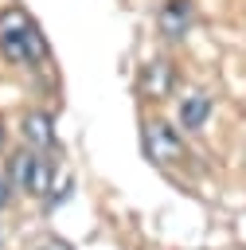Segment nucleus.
I'll use <instances>...</instances> for the list:
<instances>
[{
  "instance_id": "1",
  "label": "nucleus",
  "mask_w": 246,
  "mask_h": 250,
  "mask_svg": "<svg viewBox=\"0 0 246 250\" xmlns=\"http://www.w3.org/2000/svg\"><path fill=\"white\" fill-rule=\"evenodd\" d=\"M0 55L8 62H16V66H35L47 55V43L39 35V23L23 8H16V4H8L0 12Z\"/></svg>"
},
{
  "instance_id": "2",
  "label": "nucleus",
  "mask_w": 246,
  "mask_h": 250,
  "mask_svg": "<svg viewBox=\"0 0 246 250\" xmlns=\"http://www.w3.org/2000/svg\"><path fill=\"white\" fill-rule=\"evenodd\" d=\"M51 180H55V168H51V160L39 152V148H20V152H12V160H8V184L16 188V191H27V195H47L51 191Z\"/></svg>"
},
{
  "instance_id": "3",
  "label": "nucleus",
  "mask_w": 246,
  "mask_h": 250,
  "mask_svg": "<svg viewBox=\"0 0 246 250\" xmlns=\"http://www.w3.org/2000/svg\"><path fill=\"white\" fill-rule=\"evenodd\" d=\"M144 152L156 164H176V160H184V137L164 121H148L144 125Z\"/></svg>"
},
{
  "instance_id": "4",
  "label": "nucleus",
  "mask_w": 246,
  "mask_h": 250,
  "mask_svg": "<svg viewBox=\"0 0 246 250\" xmlns=\"http://www.w3.org/2000/svg\"><path fill=\"white\" fill-rule=\"evenodd\" d=\"M156 23H160L164 39H184L195 23V4L191 0H164L156 12Z\"/></svg>"
},
{
  "instance_id": "5",
  "label": "nucleus",
  "mask_w": 246,
  "mask_h": 250,
  "mask_svg": "<svg viewBox=\"0 0 246 250\" xmlns=\"http://www.w3.org/2000/svg\"><path fill=\"white\" fill-rule=\"evenodd\" d=\"M176 117H180V129H203V121L211 117V94H203V90L184 94L176 105Z\"/></svg>"
},
{
  "instance_id": "6",
  "label": "nucleus",
  "mask_w": 246,
  "mask_h": 250,
  "mask_svg": "<svg viewBox=\"0 0 246 250\" xmlns=\"http://www.w3.org/2000/svg\"><path fill=\"white\" fill-rule=\"evenodd\" d=\"M20 133H23V141H27L31 148H39V152L55 145V121H51L47 113H23Z\"/></svg>"
},
{
  "instance_id": "7",
  "label": "nucleus",
  "mask_w": 246,
  "mask_h": 250,
  "mask_svg": "<svg viewBox=\"0 0 246 250\" xmlns=\"http://www.w3.org/2000/svg\"><path fill=\"white\" fill-rule=\"evenodd\" d=\"M144 86H152L156 94H164V90H168V62H152V66L144 70Z\"/></svg>"
},
{
  "instance_id": "8",
  "label": "nucleus",
  "mask_w": 246,
  "mask_h": 250,
  "mask_svg": "<svg viewBox=\"0 0 246 250\" xmlns=\"http://www.w3.org/2000/svg\"><path fill=\"white\" fill-rule=\"evenodd\" d=\"M8 195H12V184L0 176V211H4V203H8Z\"/></svg>"
},
{
  "instance_id": "9",
  "label": "nucleus",
  "mask_w": 246,
  "mask_h": 250,
  "mask_svg": "<svg viewBox=\"0 0 246 250\" xmlns=\"http://www.w3.org/2000/svg\"><path fill=\"white\" fill-rule=\"evenodd\" d=\"M39 250H62V246H55V242H47V246H39Z\"/></svg>"
},
{
  "instance_id": "10",
  "label": "nucleus",
  "mask_w": 246,
  "mask_h": 250,
  "mask_svg": "<svg viewBox=\"0 0 246 250\" xmlns=\"http://www.w3.org/2000/svg\"><path fill=\"white\" fill-rule=\"evenodd\" d=\"M0 141H4V129H0Z\"/></svg>"
}]
</instances>
